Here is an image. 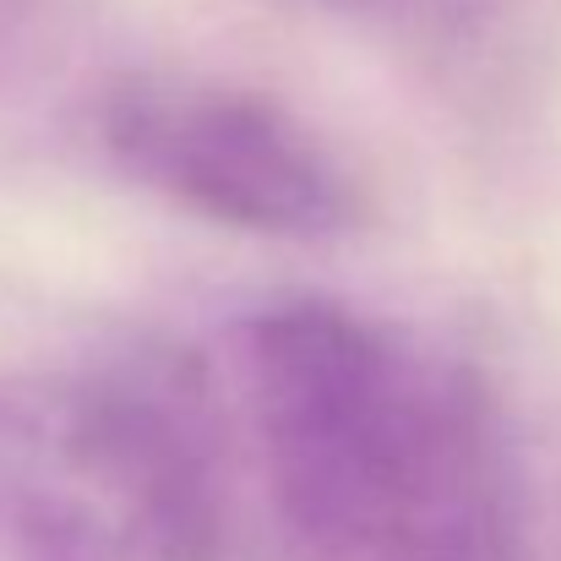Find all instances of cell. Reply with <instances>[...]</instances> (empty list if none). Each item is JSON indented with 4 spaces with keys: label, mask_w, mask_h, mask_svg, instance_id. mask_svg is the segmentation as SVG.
Listing matches in <instances>:
<instances>
[{
    "label": "cell",
    "mask_w": 561,
    "mask_h": 561,
    "mask_svg": "<svg viewBox=\"0 0 561 561\" xmlns=\"http://www.w3.org/2000/svg\"><path fill=\"white\" fill-rule=\"evenodd\" d=\"M240 371L295 561H518L524 442L474 360L278 300L240 328Z\"/></svg>",
    "instance_id": "cell-1"
},
{
    "label": "cell",
    "mask_w": 561,
    "mask_h": 561,
    "mask_svg": "<svg viewBox=\"0 0 561 561\" xmlns=\"http://www.w3.org/2000/svg\"><path fill=\"white\" fill-rule=\"evenodd\" d=\"M202 431L131 376H0V561H213Z\"/></svg>",
    "instance_id": "cell-2"
},
{
    "label": "cell",
    "mask_w": 561,
    "mask_h": 561,
    "mask_svg": "<svg viewBox=\"0 0 561 561\" xmlns=\"http://www.w3.org/2000/svg\"><path fill=\"white\" fill-rule=\"evenodd\" d=\"M110 170L207 224L267 240H333L360 224V186L284 104L170 71H110L82 126Z\"/></svg>",
    "instance_id": "cell-3"
},
{
    "label": "cell",
    "mask_w": 561,
    "mask_h": 561,
    "mask_svg": "<svg viewBox=\"0 0 561 561\" xmlns=\"http://www.w3.org/2000/svg\"><path fill=\"white\" fill-rule=\"evenodd\" d=\"M88 33V0H0V121L49 115L71 104L88 126L99 93L71 88Z\"/></svg>",
    "instance_id": "cell-4"
},
{
    "label": "cell",
    "mask_w": 561,
    "mask_h": 561,
    "mask_svg": "<svg viewBox=\"0 0 561 561\" xmlns=\"http://www.w3.org/2000/svg\"><path fill=\"white\" fill-rule=\"evenodd\" d=\"M518 561H561V436L546 442V447L524 442Z\"/></svg>",
    "instance_id": "cell-5"
}]
</instances>
